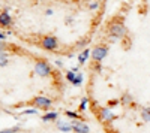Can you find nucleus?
Returning a JSON list of instances; mask_svg holds the SVG:
<instances>
[{"instance_id": "28", "label": "nucleus", "mask_w": 150, "mask_h": 133, "mask_svg": "<svg viewBox=\"0 0 150 133\" xmlns=\"http://www.w3.org/2000/svg\"><path fill=\"white\" fill-rule=\"evenodd\" d=\"M0 39H2V42H5V39H6V34L2 32V33H0Z\"/></svg>"}, {"instance_id": "7", "label": "nucleus", "mask_w": 150, "mask_h": 133, "mask_svg": "<svg viewBox=\"0 0 150 133\" xmlns=\"http://www.w3.org/2000/svg\"><path fill=\"white\" fill-rule=\"evenodd\" d=\"M74 133H90V126L84 120H72Z\"/></svg>"}, {"instance_id": "31", "label": "nucleus", "mask_w": 150, "mask_h": 133, "mask_svg": "<svg viewBox=\"0 0 150 133\" xmlns=\"http://www.w3.org/2000/svg\"><path fill=\"white\" fill-rule=\"evenodd\" d=\"M141 2H146V0H141Z\"/></svg>"}, {"instance_id": "12", "label": "nucleus", "mask_w": 150, "mask_h": 133, "mask_svg": "<svg viewBox=\"0 0 150 133\" xmlns=\"http://www.w3.org/2000/svg\"><path fill=\"white\" fill-rule=\"evenodd\" d=\"M120 102H122L123 106H131V105H134V97L129 93H123L122 97H120Z\"/></svg>"}, {"instance_id": "19", "label": "nucleus", "mask_w": 150, "mask_h": 133, "mask_svg": "<svg viewBox=\"0 0 150 133\" xmlns=\"http://www.w3.org/2000/svg\"><path fill=\"white\" fill-rule=\"evenodd\" d=\"M65 115L71 120H81L80 112H74V111H65Z\"/></svg>"}, {"instance_id": "33", "label": "nucleus", "mask_w": 150, "mask_h": 133, "mask_svg": "<svg viewBox=\"0 0 150 133\" xmlns=\"http://www.w3.org/2000/svg\"><path fill=\"white\" fill-rule=\"evenodd\" d=\"M42 133H47V132H42Z\"/></svg>"}, {"instance_id": "1", "label": "nucleus", "mask_w": 150, "mask_h": 133, "mask_svg": "<svg viewBox=\"0 0 150 133\" xmlns=\"http://www.w3.org/2000/svg\"><path fill=\"white\" fill-rule=\"evenodd\" d=\"M107 30H108V34H110V38L112 41L114 39H122V38H125V34H126V26H125L123 20H120V18L111 20Z\"/></svg>"}, {"instance_id": "18", "label": "nucleus", "mask_w": 150, "mask_h": 133, "mask_svg": "<svg viewBox=\"0 0 150 133\" xmlns=\"http://www.w3.org/2000/svg\"><path fill=\"white\" fill-rule=\"evenodd\" d=\"M8 54L5 52V50H2V52H0V67H6L8 66Z\"/></svg>"}, {"instance_id": "20", "label": "nucleus", "mask_w": 150, "mask_h": 133, "mask_svg": "<svg viewBox=\"0 0 150 133\" xmlns=\"http://www.w3.org/2000/svg\"><path fill=\"white\" fill-rule=\"evenodd\" d=\"M75 76H77V74L72 70V69H69V70H66V75H65V78H66V81L68 82H74V79H75Z\"/></svg>"}, {"instance_id": "27", "label": "nucleus", "mask_w": 150, "mask_h": 133, "mask_svg": "<svg viewBox=\"0 0 150 133\" xmlns=\"http://www.w3.org/2000/svg\"><path fill=\"white\" fill-rule=\"evenodd\" d=\"M65 22L68 24V26H69V24H72V22H74V17H68V18L65 20Z\"/></svg>"}, {"instance_id": "15", "label": "nucleus", "mask_w": 150, "mask_h": 133, "mask_svg": "<svg viewBox=\"0 0 150 133\" xmlns=\"http://www.w3.org/2000/svg\"><path fill=\"white\" fill-rule=\"evenodd\" d=\"M87 8H89L90 12H95V10H98L99 8H101V2H99V0H89Z\"/></svg>"}, {"instance_id": "6", "label": "nucleus", "mask_w": 150, "mask_h": 133, "mask_svg": "<svg viewBox=\"0 0 150 133\" xmlns=\"http://www.w3.org/2000/svg\"><path fill=\"white\" fill-rule=\"evenodd\" d=\"M98 115H99V120H101L102 123H107V124L112 123V121H114V120L117 118V115L112 112V109H111L110 106H102V108H99Z\"/></svg>"}, {"instance_id": "4", "label": "nucleus", "mask_w": 150, "mask_h": 133, "mask_svg": "<svg viewBox=\"0 0 150 133\" xmlns=\"http://www.w3.org/2000/svg\"><path fill=\"white\" fill-rule=\"evenodd\" d=\"M41 46L45 51H57L59 50V39L53 34H45L41 38Z\"/></svg>"}, {"instance_id": "2", "label": "nucleus", "mask_w": 150, "mask_h": 133, "mask_svg": "<svg viewBox=\"0 0 150 133\" xmlns=\"http://www.w3.org/2000/svg\"><path fill=\"white\" fill-rule=\"evenodd\" d=\"M33 70H35V75L39 78H50L53 75V67L47 60H36Z\"/></svg>"}, {"instance_id": "13", "label": "nucleus", "mask_w": 150, "mask_h": 133, "mask_svg": "<svg viewBox=\"0 0 150 133\" xmlns=\"http://www.w3.org/2000/svg\"><path fill=\"white\" fill-rule=\"evenodd\" d=\"M140 117H141V120L144 123H150V106H143L141 108Z\"/></svg>"}, {"instance_id": "8", "label": "nucleus", "mask_w": 150, "mask_h": 133, "mask_svg": "<svg viewBox=\"0 0 150 133\" xmlns=\"http://www.w3.org/2000/svg\"><path fill=\"white\" fill-rule=\"evenodd\" d=\"M54 124H56V129H57L60 133H71V132H74L72 121H66V120H57Z\"/></svg>"}, {"instance_id": "30", "label": "nucleus", "mask_w": 150, "mask_h": 133, "mask_svg": "<svg viewBox=\"0 0 150 133\" xmlns=\"http://www.w3.org/2000/svg\"><path fill=\"white\" fill-rule=\"evenodd\" d=\"M75 57V54L74 52H71V54H68V58H74Z\"/></svg>"}, {"instance_id": "29", "label": "nucleus", "mask_w": 150, "mask_h": 133, "mask_svg": "<svg viewBox=\"0 0 150 133\" xmlns=\"http://www.w3.org/2000/svg\"><path fill=\"white\" fill-rule=\"evenodd\" d=\"M72 70L75 72V74H78V72H80V64H78V66H75V67H72Z\"/></svg>"}, {"instance_id": "16", "label": "nucleus", "mask_w": 150, "mask_h": 133, "mask_svg": "<svg viewBox=\"0 0 150 133\" xmlns=\"http://www.w3.org/2000/svg\"><path fill=\"white\" fill-rule=\"evenodd\" d=\"M83 82H84V75L81 74V72H78L77 76H75V79H74V82H72V85L74 87H81Z\"/></svg>"}, {"instance_id": "5", "label": "nucleus", "mask_w": 150, "mask_h": 133, "mask_svg": "<svg viewBox=\"0 0 150 133\" xmlns=\"http://www.w3.org/2000/svg\"><path fill=\"white\" fill-rule=\"evenodd\" d=\"M108 55V46L107 45H96L92 50V62L93 63H102Z\"/></svg>"}, {"instance_id": "24", "label": "nucleus", "mask_w": 150, "mask_h": 133, "mask_svg": "<svg viewBox=\"0 0 150 133\" xmlns=\"http://www.w3.org/2000/svg\"><path fill=\"white\" fill-rule=\"evenodd\" d=\"M93 70L96 74H102V64L101 63H93Z\"/></svg>"}, {"instance_id": "21", "label": "nucleus", "mask_w": 150, "mask_h": 133, "mask_svg": "<svg viewBox=\"0 0 150 133\" xmlns=\"http://www.w3.org/2000/svg\"><path fill=\"white\" fill-rule=\"evenodd\" d=\"M87 45H89V41L87 39H81V41H78L77 43H75V48H77V50H84V48H87Z\"/></svg>"}, {"instance_id": "32", "label": "nucleus", "mask_w": 150, "mask_h": 133, "mask_svg": "<svg viewBox=\"0 0 150 133\" xmlns=\"http://www.w3.org/2000/svg\"><path fill=\"white\" fill-rule=\"evenodd\" d=\"M104 2H108V0H104Z\"/></svg>"}, {"instance_id": "22", "label": "nucleus", "mask_w": 150, "mask_h": 133, "mask_svg": "<svg viewBox=\"0 0 150 133\" xmlns=\"http://www.w3.org/2000/svg\"><path fill=\"white\" fill-rule=\"evenodd\" d=\"M119 105H122L120 99H111V100H108V105H107V106H110L111 109H112V108H116V106H119Z\"/></svg>"}, {"instance_id": "23", "label": "nucleus", "mask_w": 150, "mask_h": 133, "mask_svg": "<svg viewBox=\"0 0 150 133\" xmlns=\"http://www.w3.org/2000/svg\"><path fill=\"white\" fill-rule=\"evenodd\" d=\"M17 132H20V127H18V126H15V127H9V129H3L0 133H17Z\"/></svg>"}, {"instance_id": "17", "label": "nucleus", "mask_w": 150, "mask_h": 133, "mask_svg": "<svg viewBox=\"0 0 150 133\" xmlns=\"http://www.w3.org/2000/svg\"><path fill=\"white\" fill-rule=\"evenodd\" d=\"M89 97H83L81 99V102H80V108H78V109H80V112H86L87 111V108H89Z\"/></svg>"}, {"instance_id": "25", "label": "nucleus", "mask_w": 150, "mask_h": 133, "mask_svg": "<svg viewBox=\"0 0 150 133\" xmlns=\"http://www.w3.org/2000/svg\"><path fill=\"white\" fill-rule=\"evenodd\" d=\"M54 66H56V67H59V69H62V67L65 66V63L62 62V60H54Z\"/></svg>"}, {"instance_id": "26", "label": "nucleus", "mask_w": 150, "mask_h": 133, "mask_svg": "<svg viewBox=\"0 0 150 133\" xmlns=\"http://www.w3.org/2000/svg\"><path fill=\"white\" fill-rule=\"evenodd\" d=\"M53 14H54V10H53L51 8H48V9H45V15H47V17H51Z\"/></svg>"}, {"instance_id": "3", "label": "nucleus", "mask_w": 150, "mask_h": 133, "mask_svg": "<svg viewBox=\"0 0 150 133\" xmlns=\"http://www.w3.org/2000/svg\"><path fill=\"white\" fill-rule=\"evenodd\" d=\"M32 105L36 106L38 109H41V111H50L53 108V99L47 97L44 94H39V96H35L33 97Z\"/></svg>"}, {"instance_id": "9", "label": "nucleus", "mask_w": 150, "mask_h": 133, "mask_svg": "<svg viewBox=\"0 0 150 133\" xmlns=\"http://www.w3.org/2000/svg\"><path fill=\"white\" fill-rule=\"evenodd\" d=\"M0 26H2V29H9L12 26V17L9 14V9L3 10L0 14Z\"/></svg>"}, {"instance_id": "11", "label": "nucleus", "mask_w": 150, "mask_h": 133, "mask_svg": "<svg viewBox=\"0 0 150 133\" xmlns=\"http://www.w3.org/2000/svg\"><path fill=\"white\" fill-rule=\"evenodd\" d=\"M42 123H56L57 120H59V112L57 111H47L42 117Z\"/></svg>"}, {"instance_id": "14", "label": "nucleus", "mask_w": 150, "mask_h": 133, "mask_svg": "<svg viewBox=\"0 0 150 133\" xmlns=\"http://www.w3.org/2000/svg\"><path fill=\"white\" fill-rule=\"evenodd\" d=\"M39 111L41 109H38L36 106H33V108H24V109L20 112V115H38Z\"/></svg>"}, {"instance_id": "10", "label": "nucleus", "mask_w": 150, "mask_h": 133, "mask_svg": "<svg viewBox=\"0 0 150 133\" xmlns=\"http://www.w3.org/2000/svg\"><path fill=\"white\" fill-rule=\"evenodd\" d=\"M77 58H78V64H80V66H83V64H86V63H87V60L92 58V51L89 50V48H84V50H81V51L78 52Z\"/></svg>"}]
</instances>
